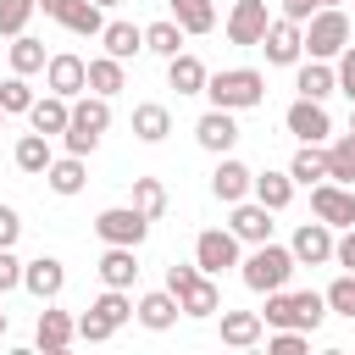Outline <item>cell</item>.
I'll return each instance as SVG.
<instances>
[{
  "label": "cell",
  "instance_id": "obj_1",
  "mask_svg": "<svg viewBox=\"0 0 355 355\" xmlns=\"http://www.w3.org/2000/svg\"><path fill=\"white\" fill-rule=\"evenodd\" d=\"M294 266H300V261H294V250L266 239V244H255V250L239 261V277H244V288H250V294H272V288H283V283L294 277Z\"/></svg>",
  "mask_w": 355,
  "mask_h": 355
},
{
  "label": "cell",
  "instance_id": "obj_2",
  "mask_svg": "<svg viewBox=\"0 0 355 355\" xmlns=\"http://www.w3.org/2000/svg\"><path fill=\"white\" fill-rule=\"evenodd\" d=\"M205 100L222 105V111H250V105L266 100V78L255 67H222V72L205 78Z\"/></svg>",
  "mask_w": 355,
  "mask_h": 355
},
{
  "label": "cell",
  "instance_id": "obj_3",
  "mask_svg": "<svg viewBox=\"0 0 355 355\" xmlns=\"http://www.w3.org/2000/svg\"><path fill=\"white\" fill-rule=\"evenodd\" d=\"M166 288L178 294V305H183V316H216L222 311V288L211 283V272H200V266H183V261H172L166 266Z\"/></svg>",
  "mask_w": 355,
  "mask_h": 355
},
{
  "label": "cell",
  "instance_id": "obj_4",
  "mask_svg": "<svg viewBox=\"0 0 355 355\" xmlns=\"http://www.w3.org/2000/svg\"><path fill=\"white\" fill-rule=\"evenodd\" d=\"M266 327H300V333H316L322 316H327V294H288V288H272L266 294Z\"/></svg>",
  "mask_w": 355,
  "mask_h": 355
},
{
  "label": "cell",
  "instance_id": "obj_5",
  "mask_svg": "<svg viewBox=\"0 0 355 355\" xmlns=\"http://www.w3.org/2000/svg\"><path fill=\"white\" fill-rule=\"evenodd\" d=\"M349 39H355V28H349V11L344 6H322L305 22V55H316V61H338V50Z\"/></svg>",
  "mask_w": 355,
  "mask_h": 355
},
{
  "label": "cell",
  "instance_id": "obj_6",
  "mask_svg": "<svg viewBox=\"0 0 355 355\" xmlns=\"http://www.w3.org/2000/svg\"><path fill=\"white\" fill-rule=\"evenodd\" d=\"M128 316H133L128 288H105V294H100V300H94V305L78 316V338H83V344H105V338H111V333H116Z\"/></svg>",
  "mask_w": 355,
  "mask_h": 355
},
{
  "label": "cell",
  "instance_id": "obj_7",
  "mask_svg": "<svg viewBox=\"0 0 355 355\" xmlns=\"http://www.w3.org/2000/svg\"><path fill=\"white\" fill-rule=\"evenodd\" d=\"M311 216L327 222V227H355V189L333 183V178L311 183Z\"/></svg>",
  "mask_w": 355,
  "mask_h": 355
},
{
  "label": "cell",
  "instance_id": "obj_8",
  "mask_svg": "<svg viewBox=\"0 0 355 355\" xmlns=\"http://www.w3.org/2000/svg\"><path fill=\"white\" fill-rule=\"evenodd\" d=\"M94 233H100V244H144L150 216H144L139 205H105V211L94 216Z\"/></svg>",
  "mask_w": 355,
  "mask_h": 355
},
{
  "label": "cell",
  "instance_id": "obj_9",
  "mask_svg": "<svg viewBox=\"0 0 355 355\" xmlns=\"http://www.w3.org/2000/svg\"><path fill=\"white\" fill-rule=\"evenodd\" d=\"M261 50H266V67H300V55H305V22H294V17H272Z\"/></svg>",
  "mask_w": 355,
  "mask_h": 355
},
{
  "label": "cell",
  "instance_id": "obj_10",
  "mask_svg": "<svg viewBox=\"0 0 355 355\" xmlns=\"http://www.w3.org/2000/svg\"><path fill=\"white\" fill-rule=\"evenodd\" d=\"M283 128H288L300 144H327V139H333V116H327V105H322V100H305V94L283 111Z\"/></svg>",
  "mask_w": 355,
  "mask_h": 355
},
{
  "label": "cell",
  "instance_id": "obj_11",
  "mask_svg": "<svg viewBox=\"0 0 355 355\" xmlns=\"http://www.w3.org/2000/svg\"><path fill=\"white\" fill-rule=\"evenodd\" d=\"M44 17H55L67 33H83V39H100L105 33V11L94 0H39Z\"/></svg>",
  "mask_w": 355,
  "mask_h": 355
},
{
  "label": "cell",
  "instance_id": "obj_12",
  "mask_svg": "<svg viewBox=\"0 0 355 355\" xmlns=\"http://www.w3.org/2000/svg\"><path fill=\"white\" fill-rule=\"evenodd\" d=\"M194 266L200 272H227V266H239V233L233 227H205L200 239H194Z\"/></svg>",
  "mask_w": 355,
  "mask_h": 355
},
{
  "label": "cell",
  "instance_id": "obj_13",
  "mask_svg": "<svg viewBox=\"0 0 355 355\" xmlns=\"http://www.w3.org/2000/svg\"><path fill=\"white\" fill-rule=\"evenodd\" d=\"M44 89H50V94L78 100V94L89 89V61H83V55H72V50L50 55V61H44Z\"/></svg>",
  "mask_w": 355,
  "mask_h": 355
},
{
  "label": "cell",
  "instance_id": "obj_14",
  "mask_svg": "<svg viewBox=\"0 0 355 355\" xmlns=\"http://www.w3.org/2000/svg\"><path fill=\"white\" fill-rule=\"evenodd\" d=\"M266 28H272L266 0H233V11H227V44H255L261 50Z\"/></svg>",
  "mask_w": 355,
  "mask_h": 355
},
{
  "label": "cell",
  "instance_id": "obj_15",
  "mask_svg": "<svg viewBox=\"0 0 355 355\" xmlns=\"http://www.w3.org/2000/svg\"><path fill=\"white\" fill-rule=\"evenodd\" d=\"M333 244H338V239H333L327 222H300V233L288 239V250H294L300 266H327V261H333Z\"/></svg>",
  "mask_w": 355,
  "mask_h": 355
},
{
  "label": "cell",
  "instance_id": "obj_16",
  "mask_svg": "<svg viewBox=\"0 0 355 355\" xmlns=\"http://www.w3.org/2000/svg\"><path fill=\"white\" fill-rule=\"evenodd\" d=\"M194 139H200V150H211V155H227V150L239 144V122H233V111L211 105V111L194 122Z\"/></svg>",
  "mask_w": 355,
  "mask_h": 355
},
{
  "label": "cell",
  "instance_id": "obj_17",
  "mask_svg": "<svg viewBox=\"0 0 355 355\" xmlns=\"http://www.w3.org/2000/svg\"><path fill=\"white\" fill-rule=\"evenodd\" d=\"M250 189H255V172H250L244 161L222 155V161H216V172H211V194H216L222 205H239V200H250Z\"/></svg>",
  "mask_w": 355,
  "mask_h": 355
},
{
  "label": "cell",
  "instance_id": "obj_18",
  "mask_svg": "<svg viewBox=\"0 0 355 355\" xmlns=\"http://www.w3.org/2000/svg\"><path fill=\"white\" fill-rule=\"evenodd\" d=\"M22 288L44 305V300H55L61 288H67V266L55 261V255H39V261H22Z\"/></svg>",
  "mask_w": 355,
  "mask_h": 355
},
{
  "label": "cell",
  "instance_id": "obj_19",
  "mask_svg": "<svg viewBox=\"0 0 355 355\" xmlns=\"http://www.w3.org/2000/svg\"><path fill=\"white\" fill-rule=\"evenodd\" d=\"M227 227L239 233V244H266V239H272V211H266V205L250 194V200H239V205H233Z\"/></svg>",
  "mask_w": 355,
  "mask_h": 355
},
{
  "label": "cell",
  "instance_id": "obj_20",
  "mask_svg": "<svg viewBox=\"0 0 355 355\" xmlns=\"http://www.w3.org/2000/svg\"><path fill=\"white\" fill-rule=\"evenodd\" d=\"M100 283H105V288H133V283H139V244H105V255H100Z\"/></svg>",
  "mask_w": 355,
  "mask_h": 355
},
{
  "label": "cell",
  "instance_id": "obj_21",
  "mask_svg": "<svg viewBox=\"0 0 355 355\" xmlns=\"http://www.w3.org/2000/svg\"><path fill=\"white\" fill-rule=\"evenodd\" d=\"M133 316L150 327V333H166L178 316H183V305H178V294L172 288H155V294H139V305H133Z\"/></svg>",
  "mask_w": 355,
  "mask_h": 355
},
{
  "label": "cell",
  "instance_id": "obj_22",
  "mask_svg": "<svg viewBox=\"0 0 355 355\" xmlns=\"http://www.w3.org/2000/svg\"><path fill=\"white\" fill-rule=\"evenodd\" d=\"M11 161H17V172H28V178H44L50 172V161H55V150H50V133H22L17 139V150H11Z\"/></svg>",
  "mask_w": 355,
  "mask_h": 355
},
{
  "label": "cell",
  "instance_id": "obj_23",
  "mask_svg": "<svg viewBox=\"0 0 355 355\" xmlns=\"http://www.w3.org/2000/svg\"><path fill=\"white\" fill-rule=\"evenodd\" d=\"M33 338H39V349H50V355H55V349H67V344L78 338V322H72L67 311H55V305L44 300V311H39V327H33Z\"/></svg>",
  "mask_w": 355,
  "mask_h": 355
},
{
  "label": "cell",
  "instance_id": "obj_24",
  "mask_svg": "<svg viewBox=\"0 0 355 355\" xmlns=\"http://www.w3.org/2000/svg\"><path fill=\"white\" fill-rule=\"evenodd\" d=\"M261 333H266V316L261 311H222V344L250 349V344H261Z\"/></svg>",
  "mask_w": 355,
  "mask_h": 355
},
{
  "label": "cell",
  "instance_id": "obj_25",
  "mask_svg": "<svg viewBox=\"0 0 355 355\" xmlns=\"http://www.w3.org/2000/svg\"><path fill=\"white\" fill-rule=\"evenodd\" d=\"M205 78H211V72H205V61H200V55H189V50H178V55L166 61V83H172L178 94H205Z\"/></svg>",
  "mask_w": 355,
  "mask_h": 355
},
{
  "label": "cell",
  "instance_id": "obj_26",
  "mask_svg": "<svg viewBox=\"0 0 355 355\" xmlns=\"http://www.w3.org/2000/svg\"><path fill=\"white\" fill-rule=\"evenodd\" d=\"M294 89L305 94V100H327L333 89H338V67H327V61H300V72H294Z\"/></svg>",
  "mask_w": 355,
  "mask_h": 355
},
{
  "label": "cell",
  "instance_id": "obj_27",
  "mask_svg": "<svg viewBox=\"0 0 355 355\" xmlns=\"http://www.w3.org/2000/svg\"><path fill=\"white\" fill-rule=\"evenodd\" d=\"M28 122L55 139V133H67V122H72V100H67V94H44V100L28 105Z\"/></svg>",
  "mask_w": 355,
  "mask_h": 355
},
{
  "label": "cell",
  "instance_id": "obj_28",
  "mask_svg": "<svg viewBox=\"0 0 355 355\" xmlns=\"http://www.w3.org/2000/svg\"><path fill=\"white\" fill-rule=\"evenodd\" d=\"M44 183H50V194H61V200L83 194V183H89V166H83V155H61V161H50Z\"/></svg>",
  "mask_w": 355,
  "mask_h": 355
},
{
  "label": "cell",
  "instance_id": "obj_29",
  "mask_svg": "<svg viewBox=\"0 0 355 355\" xmlns=\"http://www.w3.org/2000/svg\"><path fill=\"white\" fill-rule=\"evenodd\" d=\"M72 128H83V133H105V128H111V100L94 94V89H83V94L72 100Z\"/></svg>",
  "mask_w": 355,
  "mask_h": 355
},
{
  "label": "cell",
  "instance_id": "obj_30",
  "mask_svg": "<svg viewBox=\"0 0 355 355\" xmlns=\"http://www.w3.org/2000/svg\"><path fill=\"white\" fill-rule=\"evenodd\" d=\"M100 44H105V55H116V61H133V55L144 50V28H139V22H105Z\"/></svg>",
  "mask_w": 355,
  "mask_h": 355
},
{
  "label": "cell",
  "instance_id": "obj_31",
  "mask_svg": "<svg viewBox=\"0 0 355 355\" xmlns=\"http://www.w3.org/2000/svg\"><path fill=\"white\" fill-rule=\"evenodd\" d=\"M133 133H139L144 144H161V139L172 133V111H166L161 100H144V105H133Z\"/></svg>",
  "mask_w": 355,
  "mask_h": 355
},
{
  "label": "cell",
  "instance_id": "obj_32",
  "mask_svg": "<svg viewBox=\"0 0 355 355\" xmlns=\"http://www.w3.org/2000/svg\"><path fill=\"white\" fill-rule=\"evenodd\" d=\"M183 39H189V33L178 28V17H161V22H150V28H144V50H150V55H161V61H172V55L183 50Z\"/></svg>",
  "mask_w": 355,
  "mask_h": 355
},
{
  "label": "cell",
  "instance_id": "obj_33",
  "mask_svg": "<svg viewBox=\"0 0 355 355\" xmlns=\"http://www.w3.org/2000/svg\"><path fill=\"white\" fill-rule=\"evenodd\" d=\"M122 67H128V61H116V55H94V61H89V89L105 94V100L122 94V89H128V72H122Z\"/></svg>",
  "mask_w": 355,
  "mask_h": 355
},
{
  "label": "cell",
  "instance_id": "obj_34",
  "mask_svg": "<svg viewBox=\"0 0 355 355\" xmlns=\"http://www.w3.org/2000/svg\"><path fill=\"white\" fill-rule=\"evenodd\" d=\"M294 189H300V183H294L288 172H255V189H250V194H255L266 211H283V205L294 200Z\"/></svg>",
  "mask_w": 355,
  "mask_h": 355
},
{
  "label": "cell",
  "instance_id": "obj_35",
  "mask_svg": "<svg viewBox=\"0 0 355 355\" xmlns=\"http://www.w3.org/2000/svg\"><path fill=\"white\" fill-rule=\"evenodd\" d=\"M166 11L178 17L183 33H211L216 28V6L211 0H166Z\"/></svg>",
  "mask_w": 355,
  "mask_h": 355
},
{
  "label": "cell",
  "instance_id": "obj_36",
  "mask_svg": "<svg viewBox=\"0 0 355 355\" xmlns=\"http://www.w3.org/2000/svg\"><path fill=\"white\" fill-rule=\"evenodd\" d=\"M288 178H294V183H305V189H311V183H322V178H327V150H322V144H300V150H294V161H288Z\"/></svg>",
  "mask_w": 355,
  "mask_h": 355
},
{
  "label": "cell",
  "instance_id": "obj_37",
  "mask_svg": "<svg viewBox=\"0 0 355 355\" xmlns=\"http://www.w3.org/2000/svg\"><path fill=\"white\" fill-rule=\"evenodd\" d=\"M327 178L333 183H355V133L327 139Z\"/></svg>",
  "mask_w": 355,
  "mask_h": 355
},
{
  "label": "cell",
  "instance_id": "obj_38",
  "mask_svg": "<svg viewBox=\"0 0 355 355\" xmlns=\"http://www.w3.org/2000/svg\"><path fill=\"white\" fill-rule=\"evenodd\" d=\"M44 61H50V55H44V44H39V39H28V33H17V39H11V72H22V78H28V72H44Z\"/></svg>",
  "mask_w": 355,
  "mask_h": 355
},
{
  "label": "cell",
  "instance_id": "obj_39",
  "mask_svg": "<svg viewBox=\"0 0 355 355\" xmlns=\"http://www.w3.org/2000/svg\"><path fill=\"white\" fill-rule=\"evenodd\" d=\"M133 205L155 222V216L166 211V183H161V178H133Z\"/></svg>",
  "mask_w": 355,
  "mask_h": 355
},
{
  "label": "cell",
  "instance_id": "obj_40",
  "mask_svg": "<svg viewBox=\"0 0 355 355\" xmlns=\"http://www.w3.org/2000/svg\"><path fill=\"white\" fill-rule=\"evenodd\" d=\"M28 105H33V89H28L22 72H11V78L0 83V111H6V116H17V111L28 116Z\"/></svg>",
  "mask_w": 355,
  "mask_h": 355
},
{
  "label": "cell",
  "instance_id": "obj_41",
  "mask_svg": "<svg viewBox=\"0 0 355 355\" xmlns=\"http://www.w3.org/2000/svg\"><path fill=\"white\" fill-rule=\"evenodd\" d=\"M39 11V0H0V33L6 39H17L22 28H28V17Z\"/></svg>",
  "mask_w": 355,
  "mask_h": 355
},
{
  "label": "cell",
  "instance_id": "obj_42",
  "mask_svg": "<svg viewBox=\"0 0 355 355\" xmlns=\"http://www.w3.org/2000/svg\"><path fill=\"white\" fill-rule=\"evenodd\" d=\"M327 311L355 322V272H344V277H333V283H327Z\"/></svg>",
  "mask_w": 355,
  "mask_h": 355
},
{
  "label": "cell",
  "instance_id": "obj_43",
  "mask_svg": "<svg viewBox=\"0 0 355 355\" xmlns=\"http://www.w3.org/2000/svg\"><path fill=\"white\" fill-rule=\"evenodd\" d=\"M305 344H311V333H300V327H277V333L266 338L272 355H305Z\"/></svg>",
  "mask_w": 355,
  "mask_h": 355
},
{
  "label": "cell",
  "instance_id": "obj_44",
  "mask_svg": "<svg viewBox=\"0 0 355 355\" xmlns=\"http://www.w3.org/2000/svg\"><path fill=\"white\" fill-rule=\"evenodd\" d=\"M61 144H67V155H89V150L100 144V133H83V128H72V122H67V133H61Z\"/></svg>",
  "mask_w": 355,
  "mask_h": 355
},
{
  "label": "cell",
  "instance_id": "obj_45",
  "mask_svg": "<svg viewBox=\"0 0 355 355\" xmlns=\"http://www.w3.org/2000/svg\"><path fill=\"white\" fill-rule=\"evenodd\" d=\"M11 288H22V261L11 250H0V294H11Z\"/></svg>",
  "mask_w": 355,
  "mask_h": 355
},
{
  "label": "cell",
  "instance_id": "obj_46",
  "mask_svg": "<svg viewBox=\"0 0 355 355\" xmlns=\"http://www.w3.org/2000/svg\"><path fill=\"white\" fill-rule=\"evenodd\" d=\"M338 89L355 100V44H344V50H338Z\"/></svg>",
  "mask_w": 355,
  "mask_h": 355
},
{
  "label": "cell",
  "instance_id": "obj_47",
  "mask_svg": "<svg viewBox=\"0 0 355 355\" xmlns=\"http://www.w3.org/2000/svg\"><path fill=\"white\" fill-rule=\"evenodd\" d=\"M17 233H22V216H17L11 205H0V250H11V244H17Z\"/></svg>",
  "mask_w": 355,
  "mask_h": 355
},
{
  "label": "cell",
  "instance_id": "obj_48",
  "mask_svg": "<svg viewBox=\"0 0 355 355\" xmlns=\"http://www.w3.org/2000/svg\"><path fill=\"white\" fill-rule=\"evenodd\" d=\"M333 261H338L344 272H355V227H344V239L333 244Z\"/></svg>",
  "mask_w": 355,
  "mask_h": 355
},
{
  "label": "cell",
  "instance_id": "obj_49",
  "mask_svg": "<svg viewBox=\"0 0 355 355\" xmlns=\"http://www.w3.org/2000/svg\"><path fill=\"white\" fill-rule=\"evenodd\" d=\"M316 11H322L316 0H283V17H294V22H311Z\"/></svg>",
  "mask_w": 355,
  "mask_h": 355
},
{
  "label": "cell",
  "instance_id": "obj_50",
  "mask_svg": "<svg viewBox=\"0 0 355 355\" xmlns=\"http://www.w3.org/2000/svg\"><path fill=\"white\" fill-rule=\"evenodd\" d=\"M6 327H11V316H6V305H0V338H6Z\"/></svg>",
  "mask_w": 355,
  "mask_h": 355
},
{
  "label": "cell",
  "instance_id": "obj_51",
  "mask_svg": "<svg viewBox=\"0 0 355 355\" xmlns=\"http://www.w3.org/2000/svg\"><path fill=\"white\" fill-rule=\"evenodd\" d=\"M94 6H100V11H111V6H122V0H94Z\"/></svg>",
  "mask_w": 355,
  "mask_h": 355
},
{
  "label": "cell",
  "instance_id": "obj_52",
  "mask_svg": "<svg viewBox=\"0 0 355 355\" xmlns=\"http://www.w3.org/2000/svg\"><path fill=\"white\" fill-rule=\"evenodd\" d=\"M316 6H344V0H316Z\"/></svg>",
  "mask_w": 355,
  "mask_h": 355
},
{
  "label": "cell",
  "instance_id": "obj_53",
  "mask_svg": "<svg viewBox=\"0 0 355 355\" xmlns=\"http://www.w3.org/2000/svg\"><path fill=\"white\" fill-rule=\"evenodd\" d=\"M349 133H355V111H349Z\"/></svg>",
  "mask_w": 355,
  "mask_h": 355
},
{
  "label": "cell",
  "instance_id": "obj_54",
  "mask_svg": "<svg viewBox=\"0 0 355 355\" xmlns=\"http://www.w3.org/2000/svg\"><path fill=\"white\" fill-rule=\"evenodd\" d=\"M349 28H355V17H349Z\"/></svg>",
  "mask_w": 355,
  "mask_h": 355
},
{
  "label": "cell",
  "instance_id": "obj_55",
  "mask_svg": "<svg viewBox=\"0 0 355 355\" xmlns=\"http://www.w3.org/2000/svg\"><path fill=\"white\" fill-rule=\"evenodd\" d=\"M0 122H6V111H0Z\"/></svg>",
  "mask_w": 355,
  "mask_h": 355
}]
</instances>
